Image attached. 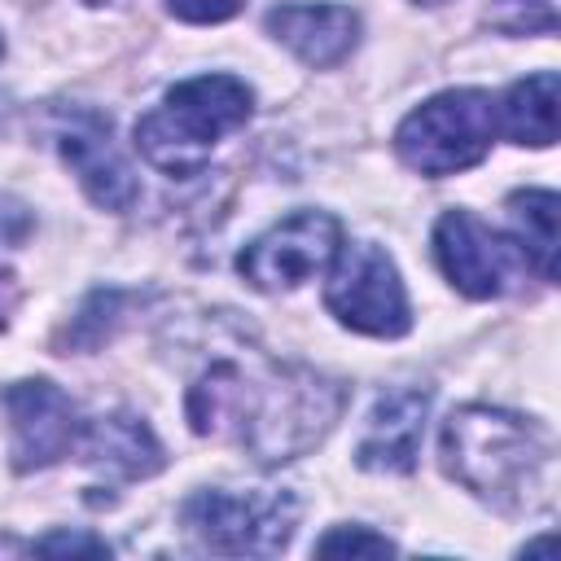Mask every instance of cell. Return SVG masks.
Wrapping results in <instances>:
<instances>
[{"label":"cell","mask_w":561,"mask_h":561,"mask_svg":"<svg viewBox=\"0 0 561 561\" xmlns=\"http://www.w3.org/2000/svg\"><path fill=\"white\" fill-rule=\"evenodd\" d=\"M495 140V101L482 88H451L416 105L399 131V158L421 175H456L486 158Z\"/></svg>","instance_id":"cell-4"},{"label":"cell","mask_w":561,"mask_h":561,"mask_svg":"<svg viewBox=\"0 0 561 561\" xmlns=\"http://www.w3.org/2000/svg\"><path fill=\"white\" fill-rule=\"evenodd\" d=\"M443 469L478 500L513 513L552 495V443L539 425L500 408H460L443 425Z\"/></svg>","instance_id":"cell-2"},{"label":"cell","mask_w":561,"mask_h":561,"mask_svg":"<svg viewBox=\"0 0 561 561\" xmlns=\"http://www.w3.org/2000/svg\"><path fill=\"white\" fill-rule=\"evenodd\" d=\"M434 259L443 267V276L469 294V298H495L513 285L517 267L526 263V254L517 250L513 237L491 232L478 215L469 210H447L434 224Z\"/></svg>","instance_id":"cell-8"},{"label":"cell","mask_w":561,"mask_h":561,"mask_svg":"<svg viewBox=\"0 0 561 561\" xmlns=\"http://www.w3.org/2000/svg\"><path fill=\"white\" fill-rule=\"evenodd\" d=\"M13 298H18L13 276H9V272H0V324H4V320H9V311H13Z\"/></svg>","instance_id":"cell-19"},{"label":"cell","mask_w":561,"mask_h":561,"mask_svg":"<svg viewBox=\"0 0 561 561\" xmlns=\"http://www.w3.org/2000/svg\"><path fill=\"white\" fill-rule=\"evenodd\" d=\"M0 53H4V39H0Z\"/></svg>","instance_id":"cell-22"},{"label":"cell","mask_w":561,"mask_h":561,"mask_svg":"<svg viewBox=\"0 0 561 561\" xmlns=\"http://www.w3.org/2000/svg\"><path fill=\"white\" fill-rule=\"evenodd\" d=\"M35 552H92V557H101L110 548L101 539H92V535H48V539L35 543Z\"/></svg>","instance_id":"cell-18"},{"label":"cell","mask_w":561,"mask_h":561,"mask_svg":"<svg viewBox=\"0 0 561 561\" xmlns=\"http://www.w3.org/2000/svg\"><path fill=\"white\" fill-rule=\"evenodd\" d=\"M557 70H539V75H526L517 79L504 101L495 105V118L504 127L508 140L517 145H535V149H548L557 140Z\"/></svg>","instance_id":"cell-14"},{"label":"cell","mask_w":561,"mask_h":561,"mask_svg":"<svg viewBox=\"0 0 561 561\" xmlns=\"http://www.w3.org/2000/svg\"><path fill=\"white\" fill-rule=\"evenodd\" d=\"M184 526L215 552H280L298 522L289 491H197L180 508Z\"/></svg>","instance_id":"cell-5"},{"label":"cell","mask_w":561,"mask_h":561,"mask_svg":"<svg viewBox=\"0 0 561 561\" xmlns=\"http://www.w3.org/2000/svg\"><path fill=\"white\" fill-rule=\"evenodd\" d=\"M88 465L114 473V478H149L162 465V447L153 430L136 416H96L79 430V443Z\"/></svg>","instance_id":"cell-13"},{"label":"cell","mask_w":561,"mask_h":561,"mask_svg":"<svg viewBox=\"0 0 561 561\" xmlns=\"http://www.w3.org/2000/svg\"><path fill=\"white\" fill-rule=\"evenodd\" d=\"M88 4H101V0H88Z\"/></svg>","instance_id":"cell-21"},{"label":"cell","mask_w":561,"mask_h":561,"mask_svg":"<svg viewBox=\"0 0 561 561\" xmlns=\"http://www.w3.org/2000/svg\"><path fill=\"white\" fill-rule=\"evenodd\" d=\"M254 110V92L232 75H197L167 92V101L136 123L140 153L171 171L188 175L206 162L219 136L237 131Z\"/></svg>","instance_id":"cell-3"},{"label":"cell","mask_w":561,"mask_h":561,"mask_svg":"<svg viewBox=\"0 0 561 561\" xmlns=\"http://www.w3.org/2000/svg\"><path fill=\"white\" fill-rule=\"evenodd\" d=\"M342 250V224L324 210H298L280 224H272L263 237H254L241 259L237 272L254 285V289H294L320 272L333 267Z\"/></svg>","instance_id":"cell-7"},{"label":"cell","mask_w":561,"mask_h":561,"mask_svg":"<svg viewBox=\"0 0 561 561\" xmlns=\"http://www.w3.org/2000/svg\"><path fill=\"white\" fill-rule=\"evenodd\" d=\"M430 394L425 390H390L377 399L368 430L355 447V465L373 473H408L421 451V430H425Z\"/></svg>","instance_id":"cell-12"},{"label":"cell","mask_w":561,"mask_h":561,"mask_svg":"<svg viewBox=\"0 0 561 561\" xmlns=\"http://www.w3.org/2000/svg\"><path fill=\"white\" fill-rule=\"evenodd\" d=\"M416 4H438V0H416Z\"/></svg>","instance_id":"cell-20"},{"label":"cell","mask_w":561,"mask_h":561,"mask_svg":"<svg viewBox=\"0 0 561 561\" xmlns=\"http://www.w3.org/2000/svg\"><path fill=\"white\" fill-rule=\"evenodd\" d=\"M513 241L543 280L557 276V193L552 188H522L508 197Z\"/></svg>","instance_id":"cell-15"},{"label":"cell","mask_w":561,"mask_h":561,"mask_svg":"<svg viewBox=\"0 0 561 561\" xmlns=\"http://www.w3.org/2000/svg\"><path fill=\"white\" fill-rule=\"evenodd\" d=\"M337 399L333 386L298 368L254 377L241 364H215L188 390V421L197 434L232 430L259 460H289L329 430Z\"/></svg>","instance_id":"cell-1"},{"label":"cell","mask_w":561,"mask_h":561,"mask_svg":"<svg viewBox=\"0 0 561 561\" xmlns=\"http://www.w3.org/2000/svg\"><path fill=\"white\" fill-rule=\"evenodd\" d=\"M324 307L355 333L368 337H399L412 324L403 280L390 263V254L373 241L342 245L333 259V276L324 289Z\"/></svg>","instance_id":"cell-6"},{"label":"cell","mask_w":561,"mask_h":561,"mask_svg":"<svg viewBox=\"0 0 561 561\" xmlns=\"http://www.w3.org/2000/svg\"><path fill=\"white\" fill-rule=\"evenodd\" d=\"M320 557H390L394 543L386 535H373L364 526H337L316 543Z\"/></svg>","instance_id":"cell-16"},{"label":"cell","mask_w":561,"mask_h":561,"mask_svg":"<svg viewBox=\"0 0 561 561\" xmlns=\"http://www.w3.org/2000/svg\"><path fill=\"white\" fill-rule=\"evenodd\" d=\"M4 408L13 421V465L44 469L57 465L75 443H79V412L70 394H61L53 381H13L4 390Z\"/></svg>","instance_id":"cell-9"},{"label":"cell","mask_w":561,"mask_h":561,"mask_svg":"<svg viewBox=\"0 0 561 561\" xmlns=\"http://www.w3.org/2000/svg\"><path fill=\"white\" fill-rule=\"evenodd\" d=\"M267 31L307 66H337L359 39V13L351 4L289 0L267 13Z\"/></svg>","instance_id":"cell-11"},{"label":"cell","mask_w":561,"mask_h":561,"mask_svg":"<svg viewBox=\"0 0 561 561\" xmlns=\"http://www.w3.org/2000/svg\"><path fill=\"white\" fill-rule=\"evenodd\" d=\"M167 9H171L175 18H184V22L206 26V22H224V18H232V13L241 9V0H167Z\"/></svg>","instance_id":"cell-17"},{"label":"cell","mask_w":561,"mask_h":561,"mask_svg":"<svg viewBox=\"0 0 561 561\" xmlns=\"http://www.w3.org/2000/svg\"><path fill=\"white\" fill-rule=\"evenodd\" d=\"M66 167L79 175L83 193L105 210H127L136 202V175L127 158L110 140V123L92 110H70V118L57 131Z\"/></svg>","instance_id":"cell-10"}]
</instances>
